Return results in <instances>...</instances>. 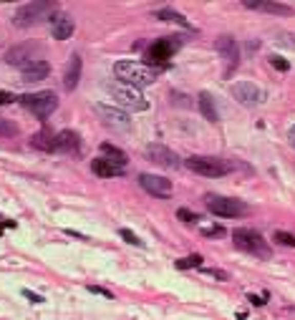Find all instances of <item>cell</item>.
<instances>
[{"label":"cell","instance_id":"cell-1","mask_svg":"<svg viewBox=\"0 0 295 320\" xmlns=\"http://www.w3.org/2000/svg\"><path fill=\"white\" fill-rule=\"evenodd\" d=\"M114 73H116V81L129 84L134 88L151 86L156 81V71L147 63H139V61H119L114 66Z\"/></svg>","mask_w":295,"mask_h":320},{"label":"cell","instance_id":"cell-2","mask_svg":"<svg viewBox=\"0 0 295 320\" xmlns=\"http://www.w3.org/2000/svg\"><path fill=\"white\" fill-rule=\"evenodd\" d=\"M106 91L111 93V98L116 101L121 109L126 111H147L149 101L147 96L139 91V88L129 86V84H121V81H106Z\"/></svg>","mask_w":295,"mask_h":320},{"label":"cell","instance_id":"cell-3","mask_svg":"<svg viewBox=\"0 0 295 320\" xmlns=\"http://www.w3.org/2000/svg\"><path fill=\"white\" fill-rule=\"evenodd\" d=\"M184 167L189 172L200 176H225L235 169V164H230L227 159H220V156H202V154H192L189 159H184Z\"/></svg>","mask_w":295,"mask_h":320},{"label":"cell","instance_id":"cell-4","mask_svg":"<svg viewBox=\"0 0 295 320\" xmlns=\"http://www.w3.org/2000/svg\"><path fill=\"white\" fill-rule=\"evenodd\" d=\"M56 13V3H26L15 10L13 15V26L15 28H30L38 26L41 21H51V15Z\"/></svg>","mask_w":295,"mask_h":320},{"label":"cell","instance_id":"cell-5","mask_svg":"<svg viewBox=\"0 0 295 320\" xmlns=\"http://www.w3.org/2000/svg\"><path fill=\"white\" fill-rule=\"evenodd\" d=\"M232 239H235L237 250H242V252H247V255H255V257H260V260H267V257L272 255L267 239H263V234L255 232V230L240 227V230L232 232Z\"/></svg>","mask_w":295,"mask_h":320},{"label":"cell","instance_id":"cell-6","mask_svg":"<svg viewBox=\"0 0 295 320\" xmlns=\"http://www.w3.org/2000/svg\"><path fill=\"white\" fill-rule=\"evenodd\" d=\"M21 101V106L30 111L35 118H41V121H46V118L51 116L56 109H58V96L53 93V91H38V93H28V96H21L18 98Z\"/></svg>","mask_w":295,"mask_h":320},{"label":"cell","instance_id":"cell-7","mask_svg":"<svg viewBox=\"0 0 295 320\" xmlns=\"http://www.w3.org/2000/svg\"><path fill=\"white\" fill-rule=\"evenodd\" d=\"M207 209L217 217H240V214H247V204L232 199V197H220V194H207L205 197Z\"/></svg>","mask_w":295,"mask_h":320},{"label":"cell","instance_id":"cell-8","mask_svg":"<svg viewBox=\"0 0 295 320\" xmlns=\"http://www.w3.org/2000/svg\"><path fill=\"white\" fill-rule=\"evenodd\" d=\"M214 51L225 61V76H232V71L240 66V46H237V41L232 35H220L214 41Z\"/></svg>","mask_w":295,"mask_h":320},{"label":"cell","instance_id":"cell-9","mask_svg":"<svg viewBox=\"0 0 295 320\" xmlns=\"http://www.w3.org/2000/svg\"><path fill=\"white\" fill-rule=\"evenodd\" d=\"M139 184H142V189H144V192L154 194V197H159V199H167V197H172V182H169L167 176L139 174Z\"/></svg>","mask_w":295,"mask_h":320},{"label":"cell","instance_id":"cell-10","mask_svg":"<svg viewBox=\"0 0 295 320\" xmlns=\"http://www.w3.org/2000/svg\"><path fill=\"white\" fill-rule=\"evenodd\" d=\"M177 48H179V41H174V38H159V41L151 43V48L147 51V58L151 63H167L174 56Z\"/></svg>","mask_w":295,"mask_h":320},{"label":"cell","instance_id":"cell-11","mask_svg":"<svg viewBox=\"0 0 295 320\" xmlns=\"http://www.w3.org/2000/svg\"><path fill=\"white\" fill-rule=\"evenodd\" d=\"M230 91H232V96H235L242 106H255V104L263 101V91L255 86V84H250V81H237V84H232Z\"/></svg>","mask_w":295,"mask_h":320},{"label":"cell","instance_id":"cell-12","mask_svg":"<svg viewBox=\"0 0 295 320\" xmlns=\"http://www.w3.org/2000/svg\"><path fill=\"white\" fill-rule=\"evenodd\" d=\"M96 114L104 118L109 126L114 129H129L131 126V118L124 109H116V106H106V104H96Z\"/></svg>","mask_w":295,"mask_h":320},{"label":"cell","instance_id":"cell-13","mask_svg":"<svg viewBox=\"0 0 295 320\" xmlns=\"http://www.w3.org/2000/svg\"><path fill=\"white\" fill-rule=\"evenodd\" d=\"M147 156L154 162V164L167 167V169H177V167H179V156L172 151V149H167V146H162V144H151V146H149Z\"/></svg>","mask_w":295,"mask_h":320},{"label":"cell","instance_id":"cell-14","mask_svg":"<svg viewBox=\"0 0 295 320\" xmlns=\"http://www.w3.org/2000/svg\"><path fill=\"white\" fill-rule=\"evenodd\" d=\"M73 18L71 15H66V13H53L51 15V33H53V38L56 41H66V38H71L73 35Z\"/></svg>","mask_w":295,"mask_h":320},{"label":"cell","instance_id":"cell-15","mask_svg":"<svg viewBox=\"0 0 295 320\" xmlns=\"http://www.w3.org/2000/svg\"><path fill=\"white\" fill-rule=\"evenodd\" d=\"M21 73H23V81H26V84H35V81L48 78L51 66H48V61L38 58V61H30V63H26V66L21 68Z\"/></svg>","mask_w":295,"mask_h":320},{"label":"cell","instance_id":"cell-16","mask_svg":"<svg viewBox=\"0 0 295 320\" xmlns=\"http://www.w3.org/2000/svg\"><path fill=\"white\" fill-rule=\"evenodd\" d=\"M81 71H84V63H81V56H71V61L66 63V71H63V88L66 91H73L81 81Z\"/></svg>","mask_w":295,"mask_h":320},{"label":"cell","instance_id":"cell-17","mask_svg":"<svg viewBox=\"0 0 295 320\" xmlns=\"http://www.w3.org/2000/svg\"><path fill=\"white\" fill-rule=\"evenodd\" d=\"M33 51H38V46H33V43H26V46H15V48H10L8 53H5V61L10 63V66H26L30 61H38L33 56Z\"/></svg>","mask_w":295,"mask_h":320},{"label":"cell","instance_id":"cell-18","mask_svg":"<svg viewBox=\"0 0 295 320\" xmlns=\"http://www.w3.org/2000/svg\"><path fill=\"white\" fill-rule=\"evenodd\" d=\"M91 172L96 176H104V179H114V176H124V167H116V164H111L109 159H93L91 162Z\"/></svg>","mask_w":295,"mask_h":320},{"label":"cell","instance_id":"cell-19","mask_svg":"<svg viewBox=\"0 0 295 320\" xmlns=\"http://www.w3.org/2000/svg\"><path fill=\"white\" fill-rule=\"evenodd\" d=\"M78 134L76 131H61L56 134V151H63V154H78Z\"/></svg>","mask_w":295,"mask_h":320},{"label":"cell","instance_id":"cell-20","mask_svg":"<svg viewBox=\"0 0 295 320\" xmlns=\"http://www.w3.org/2000/svg\"><path fill=\"white\" fill-rule=\"evenodd\" d=\"M30 146L38 149V151H56V134L48 131V129H43V131H38V134L30 136Z\"/></svg>","mask_w":295,"mask_h":320},{"label":"cell","instance_id":"cell-21","mask_svg":"<svg viewBox=\"0 0 295 320\" xmlns=\"http://www.w3.org/2000/svg\"><path fill=\"white\" fill-rule=\"evenodd\" d=\"M245 8L250 10H263V13H272V15H290L293 8L285 3H245Z\"/></svg>","mask_w":295,"mask_h":320},{"label":"cell","instance_id":"cell-22","mask_svg":"<svg viewBox=\"0 0 295 320\" xmlns=\"http://www.w3.org/2000/svg\"><path fill=\"white\" fill-rule=\"evenodd\" d=\"M197 106H200V114L207 118V121H220V116H217V106H214V98L207 93V91H202L200 96H197Z\"/></svg>","mask_w":295,"mask_h":320},{"label":"cell","instance_id":"cell-23","mask_svg":"<svg viewBox=\"0 0 295 320\" xmlns=\"http://www.w3.org/2000/svg\"><path fill=\"white\" fill-rule=\"evenodd\" d=\"M101 151H104V159H109L111 164H116V167H124L126 169V154L119 149V146H114V144H109V142H104L101 144Z\"/></svg>","mask_w":295,"mask_h":320},{"label":"cell","instance_id":"cell-24","mask_svg":"<svg viewBox=\"0 0 295 320\" xmlns=\"http://www.w3.org/2000/svg\"><path fill=\"white\" fill-rule=\"evenodd\" d=\"M156 18H159V21H169V23H179V26H189V23L184 21V15H179L177 10H169V8L159 10V13H156Z\"/></svg>","mask_w":295,"mask_h":320},{"label":"cell","instance_id":"cell-25","mask_svg":"<svg viewBox=\"0 0 295 320\" xmlns=\"http://www.w3.org/2000/svg\"><path fill=\"white\" fill-rule=\"evenodd\" d=\"M179 270H189V267H200L202 265V255H187V257H182V260L174 262Z\"/></svg>","mask_w":295,"mask_h":320},{"label":"cell","instance_id":"cell-26","mask_svg":"<svg viewBox=\"0 0 295 320\" xmlns=\"http://www.w3.org/2000/svg\"><path fill=\"white\" fill-rule=\"evenodd\" d=\"M272 239H275L278 245H285V247H295V234H290V232H283V230H278V232L272 234Z\"/></svg>","mask_w":295,"mask_h":320},{"label":"cell","instance_id":"cell-27","mask_svg":"<svg viewBox=\"0 0 295 320\" xmlns=\"http://www.w3.org/2000/svg\"><path fill=\"white\" fill-rule=\"evenodd\" d=\"M18 134V126L13 124V121H5V118H0V136H8V139H13Z\"/></svg>","mask_w":295,"mask_h":320},{"label":"cell","instance_id":"cell-28","mask_svg":"<svg viewBox=\"0 0 295 320\" xmlns=\"http://www.w3.org/2000/svg\"><path fill=\"white\" fill-rule=\"evenodd\" d=\"M177 217L184 222V225H194V222L200 219V214H197V212H189V209H179Z\"/></svg>","mask_w":295,"mask_h":320},{"label":"cell","instance_id":"cell-29","mask_svg":"<svg viewBox=\"0 0 295 320\" xmlns=\"http://www.w3.org/2000/svg\"><path fill=\"white\" fill-rule=\"evenodd\" d=\"M270 66H272L275 71H288V68H290V63L285 58H280V56H272V58H270Z\"/></svg>","mask_w":295,"mask_h":320},{"label":"cell","instance_id":"cell-30","mask_svg":"<svg viewBox=\"0 0 295 320\" xmlns=\"http://www.w3.org/2000/svg\"><path fill=\"white\" fill-rule=\"evenodd\" d=\"M121 237H124V239H126V242H129V245H136V247H142V239H139V237H136V234L131 232V230H121Z\"/></svg>","mask_w":295,"mask_h":320},{"label":"cell","instance_id":"cell-31","mask_svg":"<svg viewBox=\"0 0 295 320\" xmlns=\"http://www.w3.org/2000/svg\"><path fill=\"white\" fill-rule=\"evenodd\" d=\"M13 101H18L10 91H0V106H8V104H13Z\"/></svg>","mask_w":295,"mask_h":320},{"label":"cell","instance_id":"cell-32","mask_svg":"<svg viewBox=\"0 0 295 320\" xmlns=\"http://www.w3.org/2000/svg\"><path fill=\"white\" fill-rule=\"evenodd\" d=\"M89 292H96V295H104V297H109V300H114V295L109 290H104V288H96V285H89Z\"/></svg>","mask_w":295,"mask_h":320},{"label":"cell","instance_id":"cell-33","mask_svg":"<svg viewBox=\"0 0 295 320\" xmlns=\"http://www.w3.org/2000/svg\"><path fill=\"white\" fill-rule=\"evenodd\" d=\"M205 234H207V237H220V234H225V230L217 225V227H209V230H205Z\"/></svg>","mask_w":295,"mask_h":320},{"label":"cell","instance_id":"cell-34","mask_svg":"<svg viewBox=\"0 0 295 320\" xmlns=\"http://www.w3.org/2000/svg\"><path fill=\"white\" fill-rule=\"evenodd\" d=\"M250 303H252V305H265V297H258V295H250Z\"/></svg>","mask_w":295,"mask_h":320},{"label":"cell","instance_id":"cell-35","mask_svg":"<svg viewBox=\"0 0 295 320\" xmlns=\"http://www.w3.org/2000/svg\"><path fill=\"white\" fill-rule=\"evenodd\" d=\"M288 139H290V146L295 149V126H290V131H288Z\"/></svg>","mask_w":295,"mask_h":320},{"label":"cell","instance_id":"cell-36","mask_svg":"<svg viewBox=\"0 0 295 320\" xmlns=\"http://www.w3.org/2000/svg\"><path fill=\"white\" fill-rule=\"evenodd\" d=\"M26 297H30L33 303H41V300H43V297H38V295H33V292H30V290H26Z\"/></svg>","mask_w":295,"mask_h":320}]
</instances>
